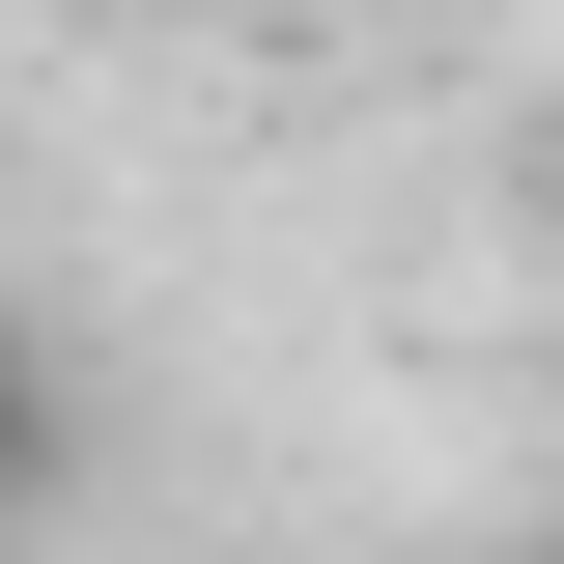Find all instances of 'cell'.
Here are the masks:
<instances>
[{"label":"cell","mask_w":564,"mask_h":564,"mask_svg":"<svg viewBox=\"0 0 564 564\" xmlns=\"http://www.w3.org/2000/svg\"><path fill=\"white\" fill-rule=\"evenodd\" d=\"M508 564H564V536H508Z\"/></svg>","instance_id":"2"},{"label":"cell","mask_w":564,"mask_h":564,"mask_svg":"<svg viewBox=\"0 0 564 564\" xmlns=\"http://www.w3.org/2000/svg\"><path fill=\"white\" fill-rule=\"evenodd\" d=\"M85 480H113V395H85V339H57V282H0V564L57 536Z\"/></svg>","instance_id":"1"}]
</instances>
